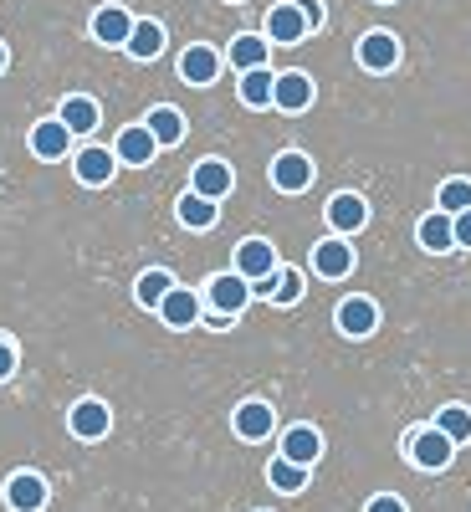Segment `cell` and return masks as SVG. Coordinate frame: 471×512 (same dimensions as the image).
I'll return each instance as SVG.
<instances>
[{"instance_id":"1","label":"cell","mask_w":471,"mask_h":512,"mask_svg":"<svg viewBox=\"0 0 471 512\" xmlns=\"http://www.w3.org/2000/svg\"><path fill=\"white\" fill-rule=\"evenodd\" d=\"M236 272L256 287V292H272L277 287V251H272V241H262V236H251V241H241L236 246Z\"/></svg>"},{"instance_id":"2","label":"cell","mask_w":471,"mask_h":512,"mask_svg":"<svg viewBox=\"0 0 471 512\" xmlns=\"http://www.w3.org/2000/svg\"><path fill=\"white\" fill-rule=\"evenodd\" d=\"M451 456H456V441L441 431V425L410 436V461L420 466V472H441V466H451Z\"/></svg>"},{"instance_id":"3","label":"cell","mask_w":471,"mask_h":512,"mask_svg":"<svg viewBox=\"0 0 471 512\" xmlns=\"http://www.w3.org/2000/svg\"><path fill=\"white\" fill-rule=\"evenodd\" d=\"M313 26H308V16H303V6L297 0H282V6H272L267 11V41L272 47H297Z\"/></svg>"},{"instance_id":"4","label":"cell","mask_w":471,"mask_h":512,"mask_svg":"<svg viewBox=\"0 0 471 512\" xmlns=\"http://www.w3.org/2000/svg\"><path fill=\"white\" fill-rule=\"evenodd\" d=\"M272 185H277L282 195H303V190L313 185V159L297 154V149L277 154V159H272Z\"/></svg>"},{"instance_id":"5","label":"cell","mask_w":471,"mask_h":512,"mask_svg":"<svg viewBox=\"0 0 471 512\" xmlns=\"http://www.w3.org/2000/svg\"><path fill=\"white\" fill-rule=\"evenodd\" d=\"M67 425H72L77 441H103L108 425H113V410H108L103 400H77V405L67 410Z\"/></svg>"},{"instance_id":"6","label":"cell","mask_w":471,"mask_h":512,"mask_svg":"<svg viewBox=\"0 0 471 512\" xmlns=\"http://www.w3.org/2000/svg\"><path fill=\"white\" fill-rule=\"evenodd\" d=\"M251 282L241 277V272H221V277H210V303H216V313L221 318H236L246 303H251Z\"/></svg>"},{"instance_id":"7","label":"cell","mask_w":471,"mask_h":512,"mask_svg":"<svg viewBox=\"0 0 471 512\" xmlns=\"http://www.w3.org/2000/svg\"><path fill=\"white\" fill-rule=\"evenodd\" d=\"M313 272H318V277H328V282L349 277V272H354V246H349L344 236L318 241V246H313Z\"/></svg>"},{"instance_id":"8","label":"cell","mask_w":471,"mask_h":512,"mask_svg":"<svg viewBox=\"0 0 471 512\" xmlns=\"http://www.w3.org/2000/svg\"><path fill=\"white\" fill-rule=\"evenodd\" d=\"M395 62H400L395 31H369V36L359 41V67H364V72H390Z\"/></svg>"},{"instance_id":"9","label":"cell","mask_w":471,"mask_h":512,"mask_svg":"<svg viewBox=\"0 0 471 512\" xmlns=\"http://www.w3.org/2000/svg\"><path fill=\"white\" fill-rule=\"evenodd\" d=\"M364 221H369V205H364V195L344 190V195H333V200H328V226H333L338 236H354V231H364Z\"/></svg>"},{"instance_id":"10","label":"cell","mask_w":471,"mask_h":512,"mask_svg":"<svg viewBox=\"0 0 471 512\" xmlns=\"http://www.w3.org/2000/svg\"><path fill=\"white\" fill-rule=\"evenodd\" d=\"M67 144H72V128L62 118H41L31 128V154L36 159H67Z\"/></svg>"},{"instance_id":"11","label":"cell","mask_w":471,"mask_h":512,"mask_svg":"<svg viewBox=\"0 0 471 512\" xmlns=\"http://www.w3.org/2000/svg\"><path fill=\"white\" fill-rule=\"evenodd\" d=\"M272 425H277V410L267 400H246L236 405V436L241 441H267L272 436Z\"/></svg>"},{"instance_id":"12","label":"cell","mask_w":471,"mask_h":512,"mask_svg":"<svg viewBox=\"0 0 471 512\" xmlns=\"http://www.w3.org/2000/svg\"><path fill=\"white\" fill-rule=\"evenodd\" d=\"M47 482H41L36 472H16L11 482H6V502H11V512H41L47 507Z\"/></svg>"},{"instance_id":"13","label":"cell","mask_w":471,"mask_h":512,"mask_svg":"<svg viewBox=\"0 0 471 512\" xmlns=\"http://www.w3.org/2000/svg\"><path fill=\"white\" fill-rule=\"evenodd\" d=\"M118 164H154V154H159V139L149 134V123H134V128H123L118 134Z\"/></svg>"},{"instance_id":"14","label":"cell","mask_w":471,"mask_h":512,"mask_svg":"<svg viewBox=\"0 0 471 512\" xmlns=\"http://www.w3.org/2000/svg\"><path fill=\"white\" fill-rule=\"evenodd\" d=\"M231 185H236V175H231L226 159H200L195 175H190V190H200V195H210V200L231 195Z\"/></svg>"},{"instance_id":"15","label":"cell","mask_w":471,"mask_h":512,"mask_svg":"<svg viewBox=\"0 0 471 512\" xmlns=\"http://www.w3.org/2000/svg\"><path fill=\"white\" fill-rule=\"evenodd\" d=\"M221 52L216 47H190L185 57H180V77L185 82H195V88H210V82H216L221 77Z\"/></svg>"},{"instance_id":"16","label":"cell","mask_w":471,"mask_h":512,"mask_svg":"<svg viewBox=\"0 0 471 512\" xmlns=\"http://www.w3.org/2000/svg\"><path fill=\"white\" fill-rule=\"evenodd\" d=\"M338 328H344L349 338H369L379 328V308L369 303V297H344V303H338Z\"/></svg>"},{"instance_id":"17","label":"cell","mask_w":471,"mask_h":512,"mask_svg":"<svg viewBox=\"0 0 471 512\" xmlns=\"http://www.w3.org/2000/svg\"><path fill=\"white\" fill-rule=\"evenodd\" d=\"M272 103H277L282 113H303V108H313V77H308V72H282Z\"/></svg>"},{"instance_id":"18","label":"cell","mask_w":471,"mask_h":512,"mask_svg":"<svg viewBox=\"0 0 471 512\" xmlns=\"http://www.w3.org/2000/svg\"><path fill=\"white\" fill-rule=\"evenodd\" d=\"M93 36L103 41V47H128V36H134V16H128L123 6H103L93 16Z\"/></svg>"},{"instance_id":"19","label":"cell","mask_w":471,"mask_h":512,"mask_svg":"<svg viewBox=\"0 0 471 512\" xmlns=\"http://www.w3.org/2000/svg\"><path fill=\"white\" fill-rule=\"evenodd\" d=\"M282 456L297 461V466H313L323 456V436L313 431V425H292V431L282 436Z\"/></svg>"},{"instance_id":"20","label":"cell","mask_w":471,"mask_h":512,"mask_svg":"<svg viewBox=\"0 0 471 512\" xmlns=\"http://www.w3.org/2000/svg\"><path fill=\"white\" fill-rule=\"evenodd\" d=\"M420 246L425 251H456V216H446V210H431V216L420 221Z\"/></svg>"},{"instance_id":"21","label":"cell","mask_w":471,"mask_h":512,"mask_svg":"<svg viewBox=\"0 0 471 512\" xmlns=\"http://www.w3.org/2000/svg\"><path fill=\"white\" fill-rule=\"evenodd\" d=\"M72 169H77L82 185H108L113 169H118V154H108V149H82V154L72 159Z\"/></svg>"},{"instance_id":"22","label":"cell","mask_w":471,"mask_h":512,"mask_svg":"<svg viewBox=\"0 0 471 512\" xmlns=\"http://www.w3.org/2000/svg\"><path fill=\"white\" fill-rule=\"evenodd\" d=\"M159 318L169 323V328H195V318H200V297L190 292V287H175L159 303Z\"/></svg>"},{"instance_id":"23","label":"cell","mask_w":471,"mask_h":512,"mask_svg":"<svg viewBox=\"0 0 471 512\" xmlns=\"http://www.w3.org/2000/svg\"><path fill=\"white\" fill-rule=\"evenodd\" d=\"M272 98H277V77H272L267 67L241 72V103H246V108H272Z\"/></svg>"},{"instance_id":"24","label":"cell","mask_w":471,"mask_h":512,"mask_svg":"<svg viewBox=\"0 0 471 512\" xmlns=\"http://www.w3.org/2000/svg\"><path fill=\"white\" fill-rule=\"evenodd\" d=\"M267 52H272V41H267V36H251V31H241V36L231 41V67H236V72L267 67Z\"/></svg>"},{"instance_id":"25","label":"cell","mask_w":471,"mask_h":512,"mask_svg":"<svg viewBox=\"0 0 471 512\" xmlns=\"http://www.w3.org/2000/svg\"><path fill=\"white\" fill-rule=\"evenodd\" d=\"M149 134L159 139V149H169V144H180L185 139V118H180V108H169V103H159V108H149Z\"/></svg>"},{"instance_id":"26","label":"cell","mask_w":471,"mask_h":512,"mask_svg":"<svg viewBox=\"0 0 471 512\" xmlns=\"http://www.w3.org/2000/svg\"><path fill=\"white\" fill-rule=\"evenodd\" d=\"M128 57H139V62H149V57H159L164 52V26L159 21H134V36H128V47H123Z\"/></svg>"},{"instance_id":"27","label":"cell","mask_w":471,"mask_h":512,"mask_svg":"<svg viewBox=\"0 0 471 512\" xmlns=\"http://www.w3.org/2000/svg\"><path fill=\"white\" fill-rule=\"evenodd\" d=\"M216 216H221V210H216V200H210V195H200V190H190V195L180 200V221H185L190 231H210V226H216Z\"/></svg>"},{"instance_id":"28","label":"cell","mask_w":471,"mask_h":512,"mask_svg":"<svg viewBox=\"0 0 471 512\" xmlns=\"http://www.w3.org/2000/svg\"><path fill=\"white\" fill-rule=\"evenodd\" d=\"M267 482L277 487V492H287V497H297L308 487V466H297V461H287V456H277L272 466H267Z\"/></svg>"},{"instance_id":"29","label":"cell","mask_w":471,"mask_h":512,"mask_svg":"<svg viewBox=\"0 0 471 512\" xmlns=\"http://www.w3.org/2000/svg\"><path fill=\"white\" fill-rule=\"evenodd\" d=\"M169 292H175V277H169L164 267H149V272L139 277V287H134V297H139L144 308H159V303H164Z\"/></svg>"},{"instance_id":"30","label":"cell","mask_w":471,"mask_h":512,"mask_svg":"<svg viewBox=\"0 0 471 512\" xmlns=\"http://www.w3.org/2000/svg\"><path fill=\"white\" fill-rule=\"evenodd\" d=\"M57 118L72 128V134H93V128H98V103L93 98H67Z\"/></svg>"},{"instance_id":"31","label":"cell","mask_w":471,"mask_h":512,"mask_svg":"<svg viewBox=\"0 0 471 512\" xmlns=\"http://www.w3.org/2000/svg\"><path fill=\"white\" fill-rule=\"evenodd\" d=\"M436 425L456 441V446H466L471 441V410L466 405H446V410H436Z\"/></svg>"},{"instance_id":"32","label":"cell","mask_w":471,"mask_h":512,"mask_svg":"<svg viewBox=\"0 0 471 512\" xmlns=\"http://www.w3.org/2000/svg\"><path fill=\"white\" fill-rule=\"evenodd\" d=\"M436 210H446V216H461V210H471V180H446L436 190Z\"/></svg>"},{"instance_id":"33","label":"cell","mask_w":471,"mask_h":512,"mask_svg":"<svg viewBox=\"0 0 471 512\" xmlns=\"http://www.w3.org/2000/svg\"><path fill=\"white\" fill-rule=\"evenodd\" d=\"M297 297H303V272L282 267V272H277V287H272V303H277V308H292Z\"/></svg>"},{"instance_id":"34","label":"cell","mask_w":471,"mask_h":512,"mask_svg":"<svg viewBox=\"0 0 471 512\" xmlns=\"http://www.w3.org/2000/svg\"><path fill=\"white\" fill-rule=\"evenodd\" d=\"M11 374H16V344L0 338V379H11Z\"/></svg>"},{"instance_id":"35","label":"cell","mask_w":471,"mask_h":512,"mask_svg":"<svg viewBox=\"0 0 471 512\" xmlns=\"http://www.w3.org/2000/svg\"><path fill=\"white\" fill-rule=\"evenodd\" d=\"M456 246L471 251V210H461V216H456Z\"/></svg>"},{"instance_id":"36","label":"cell","mask_w":471,"mask_h":512,"mask_svg":"<svg viewBox=\"0 0 471 512\" xmlns=\"http://www.w3.org/2000/svg\"><path fill=\"white\" fill-rule=\"evenodd\" d=\"M364 512H405V502H400V497H374Z\"/></svg>"},{"instance_id":"37","label":"cell","mask_w":471,"mask_h":512,"mask_svg":"<svg viewBox=\"0 0 471 512\" xmlns=\"http://www.w3.org/2000/svg\"><path fill=\"white\" fill-rule=\"evenodd\" d=\"M297 6H303V16H308V26H313V31L323 26V6H318V0H297Z\"/></svg>"},{"instance_id":"38","label":"cell","mask_w":471,"mask_h":512,"mask_svg":"<svg viewBox=\"0 0 471 512\" xmlns=\"http://www.w3.org/2000/svg\"><path fill=\"white\" fill-rule=\"evenodd\" d=\"M6 62H11V57H6V47H0V72H6Z\"/></svg>"},{"instance_id":"39","label":"cell","mask_w":471,"mask_h":512,"mask_svg":"<svg viewBox=\"0 0 471 512\" xmlns=\"http://www.w3.org/2000/svg\"><path fill=\"white\" fill-rule=\"evenodd\" d=\"M379 6H390V0H379Z\"/></svg>"}]
</instances>
